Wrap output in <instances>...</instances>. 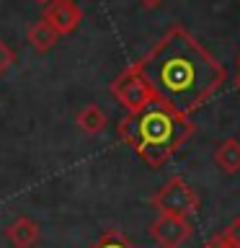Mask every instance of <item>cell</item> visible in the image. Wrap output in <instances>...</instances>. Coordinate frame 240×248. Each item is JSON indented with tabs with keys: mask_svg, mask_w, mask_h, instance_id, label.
I'll use <instances>...</instances> for the list:
<instances>
[{
	"mask_svg": "<svg viewBox=\"0 0 240 248\" xmlns=\"http://www.w3.org/2000/svg\"><path fill=\"white\" fill-rule=\"evenodd\" d=\"M13 62H15V52L8 46V42L0 39V75H5L13 67Z\"/></svg>",
	"mask_w": 240,
	"mask_h": 248,
	"instance_id": "cell-12",
	"label": "cell"
},
{
	"mask_svg": "<svg viewBox=\"0 0 240 248\" xmlns=\"http://www.w3.org/2000/svg\"><path fill=\"white\" fill-rule=\"evenodd\" d=\"M135 67L155 98L186 116L204 106L227 78L214 54L183 26H170Z\"/></svg>",
	"mask_w": 240,
	"mask_h": 248,
	"instance_id": "cell-1",
	"label": "cell"
},
{
	"mask_svg": "<svg viewBox=\"0 0 240 248\" xmlns=\"http://www.w3.org/2000/svg\"><path fill=\"white\" fill-rule=\"evenodd\" d=\"M235 83H238V91H240V73H238V80Z\"/></svg>",
	"mask_w": 240,
	"mask_h": 248,
	"instance_id": "cell-17",
	"label": "cell"
},
{
	"mask_svg": "<svg viewBox=\"0 0 240 248\" xmlns=\"http://www.w3.org/2000/svg\"><path fill=\"white\" fill-rule=\"evenodd\" d=\"M163 3V0H139V5H145V8H158Z\"/></svg>",
	"mask_w": 240,
	"mask_h": 248,
	"instance_id": "cell-15",
	"label": "cell"
},
{
	"mask_svg": "<svg viewBox=\"0 0 240 248\" xmlns=\"http://www.w3.org/2000/svg\"><path fill=\"white\" fill-rule=\"evenodd\" d=\"M191 222L186 217H173V215H158V220L150 225V235L160 248H181L191 238Z\"/></svg>",
	"mask_w": 240,
	"mask_h": 248,
	"instance_id": "cell-5",
	"label": "cell"
},
{
	"mask_svg": "<svg viewBox=\"0 0 240 248\" xmlns=\"http://www.w3.org/2000/svg\"><path fill=\"white\" fill-rule=\"evenodd\" d=\"M42 18L57 31V34H73L83 21V8L75 0H52L44 5V16Z\"/></svg>",
	"mask_w": 240,
	"mask_h": 248,
	"instance_id": "cell-6",
	"label": "cell"
},
{
	"mask_svg": "<svg viewBox=\"0 0 240 248\" xmlns=\"http://www.w3.org/2000/svg\"><path fill=\"white\" fill-rule=\"evenodd\" d=\"M238 70H240V60H238Z\"/></svg>",
	"mask_w": 240,
	"mask_h": 248,
	"instance_id": "cell-18",
	"label": "cell"
},
{
	"mask_svg": "<svg viewBox=\"0 0 240 248\" xmlns=\"http://www.w3.org/2000/svg\"><path fill=\"white\" fill-rule=\"evenodd\" d=\"M222 235L230 240V243L240 246V217H235V220H230V225L222 230Z\"/></svg>",
	"mask_w": 240,
	"mask_h": 248,
	"instance_id": "cell-13",
	"label": "cell"
},
{
	"mask_svg": "<svg viewBox=\"0 0 240 248\" xmlns=\"http://www.w3.org/2000/svg\"><path fill=\"white\" fill-rule=\"evenodd\" d=\"M5 238L13 248H34L42 240V228L34 217L21 215L5 228Z\"/></svg>",
	"mask_w": 240,
	"mask_h": 248,
	"instance_id": "cell-7",
	"label": "cell"
},
{
	"mask_svg": "<svg viewBox=\"0 0 240 248\" xmlns=\"http://www.w3.org/2000/svg\"><path fill=\"white\" fill-rule=\"evenodd\" d=\"M57 42H60V34H57V31H54L44 18H39V21H34V23L29 26V44L34 46L39 54L54 49V44H57Z\"/></svg>",
	"mask_w": 240,
	"mask_h": 248,
	"instance_id": "cell-10",
	"label": "cell"
},
{
	"mask_svg": "<svg viewBox=\"0 0 240 248\" xmlns=\"http://www.w3.org/2000/svg\"><path fill=\"white\" fill-rule=\"evenodd\" d=\"M150 202H152V207L158 209L160 215L186 217V220H189V217L196 212V207H199L196 191H194L181 176L168 178V181L152 194V199H150Z\"/></svg>",
	"mask_w": 240,
	"mask_h": 248,
	"instance_id": "cell-3",
	"label": "cell"
},
{
	"mask_svg": "<svg viewBox=\"0 0 240 248\" xmlns=\"http://www.w3.org/2000/svg\"><path fill=\"white\" fill-rule=\"evenodd\" d=\"M75 124H77V129H80L83 135L96 137V135H101V132L106 129L108 116H106V111L98 104H88V106H83L80 111L75 114Z\"/></svg>",
	"mask_w": 240,
	"mask_h": 248,
	"instance_id": "cell-8",
	"label": "cell"
},
{
	"mask_svg": "<svg viewBox=\"0 0 240 248\" xmlns=\"http://www.w3.org/2000/svg\"><path fill=\"white\" fill-rule=\"evenodd\" d=\"M90 248H135V246H132L119 230H111V232H104Z\"/></svg>",
	"mask_w": 240,
	"mask_h": 248,
	"instance_id": "cell-11",
	"label": "cell"
},
{
	"mask_svg": "<svg viewBox=\"0 0 240 248\" xmlns=\"http://www.w3.org/2000/svg\"><path fill=\"white\" fill-rule=\"evenodd\" d=\"M204 248H240V246H235V243H230L227 238L222 235V232H217V235H212L207 240V246Z\"/></svg>",
	"mask_w": 240,
	"mask_h": 248,
	"instance_id": "cell-14",
	"label": "cell"
},
{
	"mask_svg": "<svg viewBox=\"0 0 240 248\" xmlns=\"http://www.w3.org/2000/svg\"><path fill=\"white\" fill-rule=\"evenodd\" d=\"M108 91H111V96L119 101L124 108H127V114L142 111L147 104H152V101H155L150 85H147L145 78L137 73L135 62H132L129 67H124L121 73L114 78L111 85H108Z\"/></svg>",
	"mask_w": 240,
	"mask_h": 248,
	"instance_id": "cell-4",
	"label": "cell"
},
{
	"mask_svg": "<svg viewBox=\"0 0 240 248\" xmlns=\"http://www.w3.org/2000/svg\"><path fill=\"white\" fill-rule=\"evenodd\" d=\"M238 3H240V0H238Z\"/></svg>",
	"mask_w": 240,
	"mask_h": 248,
	"instance_id": "cell-19",
	"label": "cell"
},
{
	"mask_svg": "<svg viewBox=\"0 0 240 248\" xmlns=\"http://www.w3.org/2000/svg\"><path fill=\"white\" fill-rule=\"evenodd\" d=\"M36 3H39V5H46V3H52V0H36Z\"/></svg>",
	"mask_w": 240,
	"mask_h": 248,
	"instance_id": "cell-16",
	"label": "cell"
},
{
	"mask_svg": "<svg viewBox=\"0 0 240 248\" xmlns=\"http://www.w3.org/2000/svg\"><path fill=\"white\" fill-rule=\"evenodd\" d=\"M214 163L225 173H240V140L225 137L214 150Z\"/></svg>",
	"mask_w": 240,
	"mask_h": 248,
	"instance_id": "cell-9",
	"label": "cell"
},
{
	"mask_svg": "<svg viewBox=\"0 0 240 248\" xmlns=\"http://www.w3.org/2000/svg\"><path fill=\"white\" fill-rule=\"evenodd\" d=\"M116 135L121 142L135 147L150 168H160L194 135V122L155 98L142 111L124 114L116 124Z\"/></svg>",
	"mask_w": 240,
	"mask_h": 248,
	"instance_id": "cell-2",
	"label": "cell"
}]
</instances>
